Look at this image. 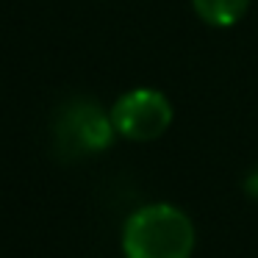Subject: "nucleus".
<instances>
[{
  "label": "nucleus",
  "mask_w": 258,
  "mask_h": 258,
  "mask_svg": "<svg viewBox=\"0 0 258 258\" xmlns=\"http://www.w3.org/2000/svg\"><path fill=\"white\" fill-rule=\"evenodd\" d=\"M197 230L191 217L172 203H147L122 225L125 258H191Z\"/></svg>",
  "instance_id": "obj_1"
},
{
  "label": "nucleus",
  "mask_w": 258,
  "mask_h": 258,
  "mask_svg": "<svg viewBox=\"0 0 258 258\" xmlns=\"http://www.w3.org/2000/svg\"><path fill=\"white\" fill-rule=\"evenodd\" d=\"M175 119V108L161 89L136 86L117 97L111 106V122L117 136L128 142H153L161 139Z\"/></svg>",
  "instance_id": "obj_2"
},
{
  "label": "nucleus",
  "mask_w": 258,
  "mask_h": 258,
  "mask_svg": "<svg viewBox=\"0 0 258 258\" xmlns=\"http://www.w3.org/2000/svg\"><path fill=\"white\" fill-rule=\"evenodd\" d=\"M117 128L111 122V111H103L92 100H73L61 108L56 119V139L61 150L73 156H92L111 147Z\"/></svg>",
  "instance_id": "obj_3"
},
{
  "label": "nucleus",
  "mask_w": 258,
  "mask_h": 258,
  "mask_svg": "<svg viewBox=\"0 0 258 258\" xmlns=\"http://www.w3.org/2000/svg\"><path fill=\"white\" fill-rule=\"evenodd\" d=\"M195 14L211 28H230L250 9V0H191Z\"/></svg>",
  "instance_id": "obj_4"
},
{
  "label": "nucleus",
  "mask_w": 258,
  "mask_h": 258,
  "mask_svg": "<svg viewBox=\"0 0 258 258\" xmlns=\"http://www.w3.org/2000/svg\"><path fill=\"white\" fill-rule=\"evenodd\" d=\"M244 191L252 197V200H258V167H255V169H252V172L244 178Z\"/></svg>",
  "instance_id": "obj_5"
}]
</instances>
